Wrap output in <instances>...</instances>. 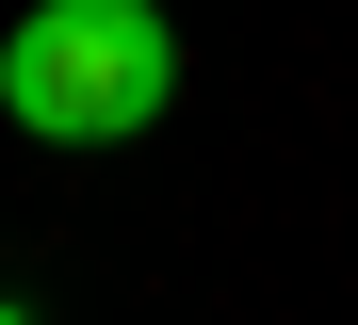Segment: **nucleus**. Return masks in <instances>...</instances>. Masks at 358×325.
I'll return each instance as SVG.
<instances>
[{"instance_id":"nucleus-1","label":"nucleus","mask_w":358,"mask_h":325,"mask_svg":"<svg viewBox=\"0 0 358 325\" xmlns=\"http://www.w3.org/2000/svg\"><path fill=\"white\" fill-rule=\"evenodd\" d=\"M0 114L33 147H131L179 114V33L163 0H33L0 33Z\"/></svg>"}]
</instances>
